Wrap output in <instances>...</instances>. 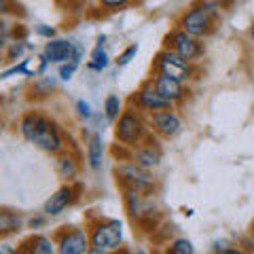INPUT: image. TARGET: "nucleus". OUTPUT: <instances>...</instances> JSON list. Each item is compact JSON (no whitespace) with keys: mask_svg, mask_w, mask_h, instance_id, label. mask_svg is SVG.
I'll return each instance as SVG.
<instances>
[{"mask_svg":"<svg viewBox=\"0 0 254 254\" xmlns=\"http://www.w3.org/2000/svg\"><path fill=\"white\" fill-rule=\"evenodd\" d=\"M78 172H81V165H78L76 157L72 153H68V150H64V153H60L58 157V174L62 180L66 182H74Z\"/></svg>","mask_w":254,"mask_h":254,"instance_id":"17","label":"nucleus"},{"mask_svg":"<svg viewBox=\"0 0 254 254\" xmlns=\"http://www.w3.org/2000/svg\"><path fill=\"white\" fill-rule=\"evenodd\" d=\"M250 237L254 240V220H252V225H250Z\"/></svg>","mask_w":254,"mask_h":254,"instance_id":"35","label":"nucleus"},{"mask_svg":"<svg viewBox=\"0 0 254 254\" xmlns=\"http://www.w3.org/2000/svg\"><path fill=\"white\" fill-rule=\"evenodd\" d=\"M81 190H83V187L76 185V182H66V185H62L49 197V199L45 201L43 214H45V216H60L64 210L72 208V205L78 201V197H81Z\"/></svg>","mask_w":254,"mask_h":254,"instance_id":"9","label":"nucleus"},{"mask_svg":"<svg viewBox=\"0 0 254 254\" xmlns=\"http://www.w3.org/2000/svg\"><path fill=\"white\" fill-rule=\"evenodd\" d=\"M163 254H197V252L189 237H174V240L165 246Z\"/></svg>","mask_w":254,"mask_h":254,"instance_id":"22","label":"nucleus"},{"mask_svg":"<svg viewBox=\"0 0 254 254\" xmlns=\"http://www.w3.org/2000/svg\"><path fill=\"white\" fill-rule=\"evenodd\" d=\"M89 240L91 248L102 252H115L121 248L123 242V227L117 218H98L89 225Z\"/></svg>","mask_w":254,"mask_h":254,"instance_id":"5","label":"nucleus"},{"mask_svg":"<svg viewBox=\"0 0 254 254\" xmlns=\"http://www.w3.org/2000/svg\"><path fill=\"white\" fill-rule=\"evenodd\" d=\"M45 225V218H32L30 220V229H38V227H43Z\"/></svg>","mask_w":254,"mask_h":254,"instance_id":"33","label":"nucleus"},{"mask_svg":"<svg viewBox=\"0 0 254 254\" xmlns=\"http://www.w3.org/2000/svg\"><path fill=\"white\" fill-rule=\"evenodd\" d=\"M248 34H250V38H252V41H254V23H252V26H250V30H248Z\"/></svg>","mask_w":254,"mask_h":254,"instance_id":"34","label":"nucleus"},{"mask_svg":"<svg viewBox=\"0 0 254 254\" xmlns=\"http://www.w3.org/2000/svg\"><path fill=\"white\" fill-rule=\"evenodd\" d=\"M104 163V142H102L100 133H91L87 136V165L98 172Z\"/></svg>","mask_w":254,"mask_h":254,"instance_id":"16","label":"nucleus"},{"mask_svg":"<svg viewBox=\"0 0 254 254\" xmlns=\"http://www.w3.org/2000/svg\"><path fill=\"white\" fill-rule=\"evenodd\" d=\"M108 66H110V58L104 51V45H95L89 55V62H87V68L93 70V72H104Z\"/></svg>","mask_w":254,"mask_h":254,"instance_id":"20","label":"nucleus"},{"mask_svg":"<svg viewBox=\"0 0 254 254\" xmlns=\"http://www.w3.org/2000/svg\"><path fill=\"white\" fill-rule=\"evenodd\" d=\"M53 240L58 246V254H89L91 250L89 231H85V229L62 227L53 235Z\"/></svg>","mask_w":254,"mask_h":254,"instance_id":"8","label":"nucleus"},{"mask_svg":"<svg viewBox=\"0 0 254 254\" xmlns=\"http://www.w3.org/2000/svg\"><path fill=\"white\" fill-rule=\"evenodd\" d=\"M47 66H49V60L45 55H32V58L21 62L23 76H41L47 70Z\"/></svg>","mask_w":254,"mask_h":254,"instance_id":"19","label":"nucleus"},{"mask_svg":"<svg viewBox=\"0 0 254 254\" xmlns=\"http://www.w3.org/2000/svg\"><path fill=\"white\" fill-rule=\"evenodd\" d=\"M34 32H36L38 36L47 38V41L55 38V28H53V26H47V23H38V26H34Z\"/></svg>","mask_w":254,"mask_h":254,"instance_id":"29","label":"nucleus"},{"mask_svg":"<svg viewBox=\"0 0 254 254\" xmlns=\"http://www.w3.org/2000/svg\"><path fill=\"white\" fill-rule=\"evenodd\" d=\"M123 110H125L123 100L119 98L117 93H108L106 100H104V117L108 119V121H115L117 123V119L121 117Z\"/></svg>","mask_w":254,"mask_h":254,"instance_id":"21","label":"nucleus"},{"mask_svg":"<svg viewBox=\"0 0 254 254\" xmlns=\"http://www.w3.org/2000/svg\"><path fill=\"white\" fill-rule=\"evenodd\" d=\"M131 159L138 165H142V168H146V170H155V168L161 165L163 153H161V146L157 144V140L153 138V131L148 133V138L142 142L140 146H136L131 150Z\"/></svg>","mask_w":254,"mask_h":254,"instance_id":"13","label":"nucleus"},{"mask_svg":"<svg viewBox=\"0 0 254 254\" xmlns=\"http://www.w3.org/2000/svg\"><path fill=\"white\" fill-rule=\"evenodd\" d=\"M26 49H28L26 41H11V43H6V45H4V60H6V62L17 60V58H21Z\"/></svg>","mask_w":254,"mask_h":254,"instance_id":"24","label":"nucleus"},{"mask_svg":"<svg viewBox=\"0 0 254 254\" xmlns=\"http://www.w3.org/2000/svg\"><path fill=\"white\" fill-rule=\"evenodd\" d=\"M131 104H133V108L142 110L144 115H153V113H159V110L174 108V106H172V102H168L161 93L155 89L153 78H148V81L136 91V95L131 98Z\"/></svg>","mask_w":254,"mask_h":254,"instance_id":"12","label":"nucleus"},{"mask_svg":"<svg viewBox=\"0 0 254 254\" xmlns=\"http://www.w3.org/2000/svg\"><path fill=\"white\" fill-rule=\"evenodd\" d=\"M138 51H140V45L138 43H131V45H127L125 49L117 55V60H115V64H117V68H125L127 64H131L133 60H136V55H138Z\"/></svg>","mask_w":254,"mask_h":254,"instance_id":"23","label":"nucleus"},{"mask_svg":"<svg viewBox=\"0 0 254 254\" xmlns=\"http://www.w3.org/2000/svg\"><path fill=\"white\" fill-rule=\"evenodd\" d=\"M146 119H148L150 131H153L155 136L163 138V140L176 138L178 133H180V129H182V119H180V115L174 108L159 110V113L146 115Z\"/></svg>","mask_w":254,"mask_h":254,"instance_id":"11","label":"nucleus"},{"mask_svg":"<svg viewBox=\"0 0 254 254\" xmlns=\"http://www.w3.org/2000/svg\"><path fill=\"white\" fill-rule=\"evenodd\" d=\"M220 6L212 0H199V2L190 4L189 9L180 15L178 26L189 32L195 38H208L216 30V17Z\"/></svg>","mask_w":254,"mask_h":254,"instance_id":"2","label":"nucleus"},{"mask_svg":"<svg viewBox=\"0 0 254 254\" xmlns=\"http://www.w3.org/2000/svg\"><path fill=\"white\" fill-rule=\"evenodd\" d=\"M43 55L49 64H66V62H78L83 60V47L78 43L66 41V38H51L43 47Z\"/></svg>","mask_w":254,"mask_h":254,"instance_id":"10","label":"nucleus"},{"mask_svg":"<svg viewBox=\"0 0 254 254\" xmlns=\"http://www.w3.org/2000/svg\"><path fill=\"white\" fill-rule=\"evenodd\" d=\"M212 2H216V4L220 6V9H229V6H231V4L235 2V0H212Z\"/></svg>","mask_w":254,"mask_h":254,"instance_id":"32","label":"nucleus"},{"mask_svg":"<svg viewBox=\"0 0 254 254\" xmlns=\"http://www.w3.org/2000/svg\"><path fill=\"white\" fill-rule=\"evenodd\" d=\"M76 70H78V62H66V64H60V68H58V76H60V81L68 83L70 78H72V76L76 74Z\"/></svg>","mask_w":254,"mask_h":254,"instance_id":"26","label":"nucleus"},{"mask_svg":"<svg viewBox=\"0 0 254 254\" xmlns=\"http://www.w3.org/2000/svg\"><path fill=\"white\" fill-rule=\"evenodd\" d=\"M153 85H155V89L161 93L165 100L172 102V106L180 104V102L187 98V87H185V83H180V81H176V78H172V76L155 74L153 76Z\"/></svg>","mask_w":254,"mask_h":254,"instance_id":"14","label":"nucleus"},{"mask_svg":"<svg viewBox=\"0 0 254 254\" xmlns=\"http://www.w3.org/2000/svg\"><path fill=\"white\" fill-rule=\"evenodd\" d=\"M216 254H246V250H242V248H225V250H220Z\"/></svg>","mask_w":254,"mask_h":254,"instance_id":"31","label":"nucleus"},{"mask_svg":"<svg viewBox=\"0 0 254 254\" xmlns=\"http://www.w3.org/2000/svg\"><path fill=\"white\" fill-rule=\"evenodd\" d=\"M21 254H55L58 246H55L53 237H47L43 233L30 235L26 242H21Z\"/></svg>","mask_w":254,"mask_h":254,"instance_id":"15","label":"nucleus"},{"mask_svg":"<svg viewBox=\"0 0 254 254\" xmlns=\"http://www.w3.org/2000/svg\"><path fill=\"white\" fill-rule=\"evenodd\" d=\"M98 2L104 11H119V9H123V6L129 4V0H98Z\"/></svg>","mask_w":254,"mask_h":254,"instance_id":"27","label":"nucleus"},{"mask_svg":"<svg viewBox=\"0 0 254 254\" xmlns=\"http://www.w3.org/2000/svg\"><path fill=\"white\" fill-rule=\"evenodd\" d=\"M21 214L17 212H11V210H2L0 212V233H2L4 237L11 235V233H17L21 229Z\"/></svg>","mask_w":254,"mask_h":254,"instance_id":"18","label":"nucleus"},{"mask_svg":"<svg viewBox=\"0 0 254 254\" xmlns=\"http://www.w3.org/2000/svg\"><path fill=\"white\" fill-rule=\"evenodd\" d=\"M19 133L30 144L51 155L64 153V133L55 119L43 115L41 110H28L19 119Z\"/></svg>","mask_w":254,"mask_h":254,"instance_id":"1","label":"nucleus"},{"mask_svg":"<svg viewBox=\"0 0 254 254\" xmlns=\"http://www.w3.org/2000/svg\"><path fill=\"white\" fill-rule=\"evenodd\" d=\"M136 254H148V252H146L144 248H138V250H136Z\"/></svg>","mask_w":254,"mask_h":254,"instance_id":"36","label":"nucleus"},{"mask_svg":"<svg viewBox=\"0 0 254 254\" xmlns=\"http://www.w3.org/2000/svg\"><path fill=\"white\" fill-rule=\"evenodd\" d=\"M76 113L81 119H85V121H89V119L93 117V110L89 106V102L87 100H76Z\"/></svg>","mask_w":254,"mask_h":254,"instance_id":"28","label":"nucleus"},{"mask_svg":"<svg viewBox=\"0 0 254 254\" xmlns=\"http://www.w3.org/2000/svg\"><path fill=\"white\" fill-rule=\"evenodd\" d=\"M150 127L144 113L133 106H127L115 123V138L121 146L133 150L148 138Z\"/></svg>","mask_w":254,"mask_h":254,"instance_id":"3","label":"nucleus"},{"mask_svg":"<svg viewBox=\"0 0 254 254\" xmlns=\"http://www.w3.org/2000/svg\"><path fill=\"white\" fill-rule=\"evenodd\" d=\"M55 89V81L51 76H45V78H38L32 87V93L38 95V98H47V95H51V91Z\"/></svg>","mask_w":254,"mask_h":254,"instance_id":"25","label":"nucleus"},{"mask_svg":"<svg viewBox=\"0 0 254 254\" xmlns=\"http://www.w3.org/2000/svg\"><path fill=\"white\" fill-rule=\"evenodd\" d=\"M153 72L155 74H165V76H172L180 83H189L190 78L195 76V66L189 64L180 58L178 53H174L172 49H163L155 55L153 60Z\"/></svg>","mask_w":254,"mask_h":254,"instance_id":"7","label":"nucleus"},{"mask_svg":"<svg viewBox=\"0 0 254 254\" xmlns=\"http://www.w3.org/2000/svg\"><path fill=\"white\" fill-rule=\"evenodd\" d=\"M246 254H254V250H248V252H246Z\"/></svg>","mask_w":254,"mask_h":254,"instance_id":"37","label":"nucleus"},{"mask_svg":"<svg viewBox=\"0 0 254 254\" xmlns=\"http://www.w3.org/2000/svg\"><path fill=\"white\" fill-rule=\"evenodd\" d=\"M0 254H21V248H15L11 244H2L0 246Z\"/></svg>","mask_w":254,"mask_h":254,"instance_id":"30","label":"nucleus"},{"mask_svg":"<svg viewBox=\"0 0 254 254\" xmlns=\"http://www.w3.org/2000/svg\"><path fill=\"white\" fill-rule=\"evenodd\" d=\"M115 176L121 189H136L140 193L148 195L155 189V178L150 170L138 165L133 159H123L115 165Z\"/></svg>","mask_w":254,"mask_h":254,"instance_id":"4","label":"nucleus"},{"mask_svg":"<svg viewBox=\"0 0 254 254\" xmlns=\"http://www.w3.org/2000/svg\"><path fill=\"white\" fill-rule=\"evenodd\" d=\"M163 47L165 49H172L174 53H178L182 60L189 64H195L199 58H203L205 47L201 43V38L190 36L189 32H185L180 26L172 28L163 38Z\"/></svg>","mask_w":254,"mask_h":254,"instance_id":"6","label":"nucleus"}]
</instances>
